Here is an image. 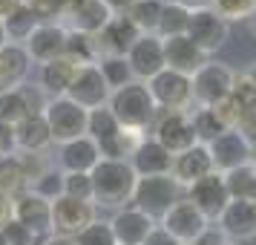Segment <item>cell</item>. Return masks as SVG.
<instances>
[{
    "label": "cell",
    "mask_w": 256,
    "mask_h": 245,
    "mask_svg": "<svg viewBox=\"0 0 256 245\" xmlns=\"http://www.w3.org/2000/svg\"><path fill=\"white\" fill-rule=\"evenodd\" d=\"M92 205L95 208H110L121 210L132 205V193H136V182L138 176L132 170L127 159H101L92 167Z\"/></svg>",
    "instance_id": "6da1fadb"
},
{
    "label": "cell",
    "mask_w": 256,
    "mask_h": 245,
    "mask_svg": "<svg viewBox=\"0 0 256 245\" xmlns=\"http://www.w3.org/2000/svg\"><path fill=\"white\" fill-rule=\"evenodd\" d=\"M86 136L98 144L101 159H127V162H130V156L136 153V147L144 141V133H141V130L121 127V121H118L106 107L90 113Z\"/></svg>",
    "instance_id": "7a4b0ae2"
},
{
    "label": "cell",
    "mask_w": 256,
    "mask_h": 245,
    "mask_svg": "<svg viewBox=\"0 0 256 245\" xmlns=\"http://www.w3.org/2000/svg\"><path fill=\"white\" fill-rule=\"evenodd\" d=\"M106 110L121 121V127L141 130V133H147V127H152V121L158 116V107L144 81H132L121 90H112Z\"/></svg>",
    "instance_id": "3957f363"
},
{
    "label": "cell",
    "mask_w": 256,
    "mask_h": 245,
    "mask_svg": "<svg viewBox=\"0 0 256 245\" xmlns=\"http://www.w3.org/2000/svg\"><path fill=\"white\" fill-rule=\"evenodd\" d=\"M178 199H184V187L176 182L170 173L164 176H138L136 182V193H132V205L147 213L152 222H162L167 210L173 208Z\"/></svg>",
    "instance_id": "277c9868"
},
{
    "label": "cell",
    "mask_w": 256,
    "mask_h": 245,
    "mask_svg": "<svg viewBox=\"0 0 256 245\" xmlns=\"http://www.w3.org/2000/svg\"><path fill=\"white\" fill-rule=\"evenodd\" d=\"M44 118L49 124V136H52V144H66V141H75L86 136V124H90V113L78 107L75 101H70L66 95L64 98H46L44 104Z\"/></svg>",
    "instance_id": "5b68a950"
},
{
    "label": "cell",
    "mask_w": 256,
    "mask_h": 245,
    "mask_svg": "<svg viewBox=\"0 0 256 245\" xmlns=\"http://www.w3.org/2000/svg\"><path fill=\"white\" fill-rule=\"evenodd\" d=\"M158 113H187L193 104V81L173 70H162L152 81H147Z\"/></svg>",
    "instance_id": "8992f818"
},
{
    "label": "cell",
    "mask_w": 256,
    "mask_h": 245,
    "mask_svg": "<svg viewBox=\"0 0 256 245\" xmlns=\"http://www.w3.org/2000/svg\"><path fill=\"white\" fill-rule=\"evenodd\" d=\"M190 81H193V104L196 107H216L219 101H224L230 95L236 72L228 64L208 61Z\"/></svg>",
    "instance_id": "52a82bcc"
},
{
    "label": "cell",
    "mask_w": 256,
    "mask_h": 245,
    "mask_svg": "<svg viewBox=\"0 0 256 245\" xmlns=\"http://www.w3.org/2000/svg\"><path fill=\"white\" fill-rule=\"evenodd\" d=\"M14 222L32 236V242L40 245L46 236H52V202L38 196L35 190L18 193L14 196Z\"/></svg>",
    "instance_id": "ba28073f"
},
{
    "label": "cell",
    "mask_w": 256,
    "mask_h": 245,
    "mask_svg": "<svg viewBox=\"0 0 256 245\" xmlns=\"http://www.w3.org/2000/svg\"><path fill=\"white\" fill-rule=\"evenodd\" d=\"M98 219V208L86 199L58 196L52 202V233L55 236H70L75 239L78 233Z\"/></svg>",
    "instance_id": "9c48e42d"
},
{
    "label": "cell",
    "mask_w": 256,
    "mask_h": 245,
    "mask_svg": "<svg viewBox=\"0 0 256 245\" xmlns=\"http://www.w3.org/2000/svg\"><path fill=\"white\" fill-rule=\"evenodd\" d=\"M187 38L196 44L204 55H216L224 44H228V38H230V24L219 18V15L213 12V9H193L190 12V26H187Z\"/></svg>",
    "instance_id": "30bf717a"
},
{
    "label": "cell",
    "mask_w": 256,
    "mask_h": 245,
    "mask_svg": "<svg viewBox=\"0 0 256 245\" xmlns=\"http://www.w3.org/2000/svg\"><path fill=\"white\" fill-rule=\"evenodd\" d=\"M152 139L170 156H178V153L190 150L193 144H198L190 113H158L152 121Z\"/></svg>",
    "instance_id": "8fae6325"
},
{
    "label": "cell",
    "mask_w": 256,
    "mask_h": 245,
    "mask_svg": "<svg viewBox=\"0 0 256 245\" xmlns=\"http://www.w3.org/2000/svg\"><path fill=\"white\" fill-rule=\"evenodd\" d=\"M208 150H210V159H213V170L216 173H228V170H236L242 164L256 162L254 144L244 139L236 127L224 130L219 139H213L208 144Z\"/></svg>",
    "instance_id": "7c38bea8"
},
{
    "label": "cell",
    "mask_w": 256,
    "mask_h": 245,
    "mask_svg": "<svg viewBox=\"0 0 256 245\" xmlns=\"http://www.w3.org/2000/svg\"><path fill=\"white\" fill-rule=\"evenodd\" d=\"M158 225H162L170 236H176L182 245H193L198 236L210 228V219L193 205V202L178 199L173 208L167 210V216H164Z\"/></svg>",
    "instance_id": "4fadbf2b"
},
{
    "label": "cell",
    "mask_w": 256,
    "mask_h": 245,
    "mask_svg": "<svg viewBox=\"0 0 256 245\" xmlns=\"http://www.w3.org/2000/svg\"><path fill=\"white\" fill-rule=\"evenodd\" d=\"M216 228L228 242H248L256 239V205L250 199H230L228 208L219 213Z\"/></svg>",
    "instance_id": "5bb4252c"
},
{
    "label": "cell",
    "mask_w": 256,
    "mask_h": 245,
    "mask_svg": "<svg viewBox=\"0 0 256 245\" xmlns=\"http://www.w3.org/2000/svg\"><path fill=\"white\" fill-rule=\"evenodd\" d=\"M110 95H112V90L106 87L98 64H92V67H81L75 72V81H72L66 98L84 107L86 113H92V110H101V107L110 104Z\"/></svg>",
    "instance_id": "9a60e30c"
},
{
    "label": "cell",
    "mask_w": 256,
    "mask_h": 245,
    "mask_svg": "<svg viewBox=\"0 0 256 245\" xmlns=\"http://www.w3.org/2000/svg\"><path fill=\"white\" fill-rule=\"evenodd\" d=\"M127 64L136 81H152L164 67V41L158 35H141L127 52Z\"/></svg>",
    "instance_id": "2e32d148"
},
{
    "label": "cell",
    "mask_w": 256,
    "mask_h": 245,
    "mask_svg": "<svg viewBox=\"0 0 256 245\" xmlns=\"http://www.w3.org/2000/svg\"><path fill=\"white\" fill-rule=\"evenodd\" d=\"M184 190H187L184 199L193 202L210 222L219 219V213L228 208V202H230V193H228V187H224V176L216 173V170L210 176H204V179H198L196 185L184 187Z\"/></svg>",
    "instance_id": "e0dca14e"
},
{
    "label": "cell",
    "mask_w": 256,
    "mask_h": 245,
    "mask_svg": "<svg viewBox=\"0 0 256 245\" xmlns=\"http://www.w3.org/2000/svg\"><path fill=\"white\" fill-rule=\"evenodd\" d=\"M141 38V32L132 26L127 15H112L110 24L95 35V47L101 58H127L130 47Z\"/></svg>",
    "instance_id": "ac0fdd59"
},
{
    "label": "cell",
    "mask_w": 256,
    "mask_h": 245,
    "mask_svg": "<svg viewBox=\"0 0 256 245\" xmlns=\"http://www.w3.org/2000/svg\"><path fill=\"white\" fill-rule=\"evenodd\" d=\"M66 35H70V29L64 24L44 21V24L29 35V41L24 44L26 52H29V58H32V64L40 67V64H49V61H55V58H64Z\"/></svg>",
    "instance_id": "d6986e66"
},
{
    "label": "cell",
    "mask_w": 256,
    "mask_h": 245,
    "mask_svg": "<svg viewBox=\"0 0 256 245\" xmlns=\"http://www.w3.org/2000/svg\"><path fill=\"white\" fill-rule=\"evenodd\" d=\"M208 61L210 58L187 35L167 38V41H164V67H167V70L182 72V75H187V78H193Z\"/></svg>",
    "instance_id": "ffe728a7"
},
{
    "label": "cell",
    "mask_w": 256,
    "mask_h": 245,
    "mask_svg": "<svg viewBox=\"0 0 256 245\" xmlns=\"http://www.w3.org/2000/svg\"><path fill=\"white\" fill-rule=\"evenodd\" d=\"M158 222H152L147 213H141L136 205H127V208H121L112 213V219H110V228H112V236H116L118 245H141L150 231L156 228Z\"/></svg>",
    "instance_id": "44dd1931"
},
{
    "label": "cell",
    "mask_w": 256,
    "mask_h": 245,
    "mask_svg": "<svg viewBox=\"0 0 256 245\" xmlns=\"http://www.w3.org/2000/svg\"><path fill=\"white\" fill-rule=\"evenodd\" d=\"M101 162V150L90 136L66 141L58 147V170L60 173H92V167Z\"/></svg>",
    "instance_id": "7402d4cb"
},
{
    "label": "cell",
    "mask_w": 256,
    "mask_h": 245,
    "mask_svg": "<svg viewBox=\"0 0 256 245\" xmlns=\"http://www.w3.org/2000/svg\"><path fill=\"white\" fill-rule=\"evenodd\" d=\"M210 173H213V159H210L208 144H193L190 150L173 156V170H170V176L182 187L196 185L198 179H204Z\"/></svg>",
    "instance_id": "603a6c76"
},
{
    "label": "cell",
    "mask_w": 256,
    "mask_h": 245,
    "mask_svg": "<svg viewBox=\"0 0 256 245\" xmlns=\"http://www.w3.org/2000/svg\"><path fill=\"white\" fill-rule=\"evenodd\" d=\"M14 133V147L18 153H46L52 147V136H49V124L44 113L35 110V113H29V116L12 127Z\"/></svg>",
    "instance_id": "cb8c5ba5"
},
{
    "label": "cell",
    "mask_w": 256,
    "mask_h": 245,
    "mask_svg": "<svg viewBox=\"0 0 256 245\" xmlns=\"http://www.w3.org/2000/svg\"><path fill=\"white\" fill-rule=\"evenodd\" d=\"M29 70H32V58L26 47L6 44L0 49V90H20L29 78Z\"/></svg>",
    "instance_id": "d4e9b609"
},
{
    "label": "cell",
    "mask_w": 256,
    "mask_h": 245,
    "mask_svg": "<svg viewBox=\"0 0 256 245\" xmlns=\"http://www.w3.org/2000/svg\"><path fill=\"white\" fill-rule=\"evenodd\" d=\"M78 70L81 67H75L70 58H55V61H49V64H40L38 67V87L49 98H64V95L70 93Z\"/></svg>",
    "instance_id": "484cf974"
},
{
    "label": "cell",
    "mask_w": 256,
    "mask_h": 245,
    "mask_svg": "<svg viewBox=\"0 0 256 245\" xmlns=\"http://www.w3.org/2000/svg\"><path fill=\"white\" fill-rule=\"evenodd\" d=\"M130 164H132L136 176H164V173L173 170V156L164 150L156 139H147L144 136V141L130 156Z\"/></svg>",
    "instance_id": "4316f807"
},
{
    "label": "cell",
    "mask_w": 256,
    "mask_h": 245,
    "mask_svg": "<svg viewBox=\"0 0 256 245\" xmlns=\"http://www.w3.org/2000/svg\"><path fill=\"white\" fill-rule=\"evenodd\" d=\"M110 18H112V12H110V6H106L104 0H84L81 6L66 18L64 26L72 29V32H84V35L95 38L106 24H110Z\"/></svg>",
    "instance_id": "83f0119b"
},
{
    "label": "cell",
    "mask_w": 256,
    "mask_h": 245,
    "mask_svg": "<svg viewBox=\"0 0 256 245\" xmlns=\"http://www.w3.org/2000/svg\"><path fill=\"white\" fill-rule=\"evenodd\" d=\"M29 113H35V107H32V98L24 87L20 90H0V124L18 127Z\"/></svg>",
    "instance_id": "f1b7e54d"
},
{
    "label": "cell",
    "mask_w": 256,
    "mask_h": 245,
    "mask_svg": "<svg viewBox=\"0 0 256 245\" xmlns=\"http://www.w3.org/2000/svg\"><path fill=\"white\" fill-rule=\"evenodd\" d=\"M162 12H164V0H136L124 15L132 21V26L138 29L141 35H156Z\"/></svg>",
    "instance_id": "f546056e"
},
{
    "label": "cell",
    "mask_w": 256,
    "mask_h": 245,
    "mask_svg": "<svg viewBox=\"0 0 256 245\" xmlns=\"http://www.w3.org/2000/svg\"><path fill=\"white\" fill-rule=\"evenodd\" d=\"M40 24H44V21H40V18H38V15L24 3L18 12H12L6 21H3L6 41H9V44H20V47H24L26 41H29V35H32V32H35Z\"/></svg>",
    "instance_id": "4dcf8cb0"
},
{
    "label": "cell",
    "mask_w": 256,
    "mask_h": 245,
    "mask_svg": "<svg viewBox=\"0 0 256 245\" xmlns=\"http://www.w3.org/2000/svg\"><path fill=\"white\" fill-rule=\"evenodd\" d=\"M187 26H190V9L182 6V3H173V0H164V12H162L156 35L162 41L178 38V35H187Z\"/></svg>",
    "instance_id": "1f68e13d"
},
{
    "label": "cell",
    "mask_w": 256,
    "mask_h": 245,
    "mask_svg": "<svg viewBox=\"0 0 256 245\" xmlns=\"http://www.w3.org/2000/svg\"><path fill=\"white\" fill-rule=\"evenodd\" d=\"M64 58H70L75 67H92L101 61L98 47H95L92 35H84V32H72L66 35V49H64Z\"/></svg>",
    "instance_id": "d6a6232c"
},
{
    "label": "cell",
    "mask_w": 256,
    "mask_h": 245,
    "mask_svg": "<svg viewBox=\"0 0 256 245\" xmlns=\"http://www.w3.org/2000/svg\"><path fill=\"white\" fill-rule=\"evenodd\" d=\"M190 121H193V133H196V141L198 144H210L213 139H219L222 133H224V124H222V118L216 116V110L213 107H198L190 113Z\"/></svg>",
    "instance_id": "836d02e7"
},
{
    "label": "cell",
    "mask_w": 256,
    "mask_h": 245,
    "mask_svg": "<svg viewBox=\"0 0 256 245\" xmlns=\"http://www.w3.org/2000/svg\"><path fill=\"white\" fill-rule=\"evenodd\" d=\"M24 190H29V179H26L20 162H18V153L9 156V159H0V193L14 199Z\"/></svg>",
    "instance_id": "e575fe53"
},
{
    "label": "cell",
    "mask_w": 256,
    "mask_h": 245,
    "mask_svg": "<svg viewBox=\"0 0 256 245\" xmlns=\"http://www.w3.org/2000/svg\"><path fill=\"white\" fill-rule=\"evenodd\" d=\"M84 0H26V6L40 18V21H55V24H66Z\"/></svg>",
    "instance_id": "d590c367"
},
{
    "label": "cell",
    "mask_w": 256,
    "mask_h": 245,
    "mask_svg": "<svg viewBox=\"0 0 256 245\" xmlns=\"http://www.w3.org/2000/svg\"><path fill=\"white\" fill-rule=\"evenodd\" d=\"M224 176V187L230 199H250V190H254V182H256V162L250 164H242L236 170H228Z\"/></svg>",
    "instance_id": "8d00e7d4"
},
{
    "label": "cell",
    "mask_w": 256,
    "mask_h": 245,
    "mask_svg": "<svg viewBox=\"0 0 256 245\" xmlns=\"http://www.w3.org/2000/svg\"><path fill=\"white\" fill-rule=\"evenodd\" d=\"M98 70H101V75H104V81L110 90H121V87H127V84L136 81L127 58H101L98 61Z\"/></svg>",
    "instance_id": "74e56055"
},
{
    "label": "cell",
    "mask_w": 256,
    "mask_h": 245,
    "mask_svg": "<svg viewBox=\"0 0 256 245\" xmlns=\"http://www.w3.org/2000/svg\"><path fill=\"white\" fill-rule=\"evenodd\" d=\"M210 9L219 18H224L228 24H233V21H250V15L256 9V0H213Z\"/></svg>",
    "instance_id": "f35d334b"
},
{
    "label": "cell",
    "mask_w": 256,
    "mask_h": 245,
    "mask_svg": "<svg viewBox=\"0 0 256 245\" xmlns=\"http://www.w3.org/2000/svg\"><path fill=\"white\" fill-rule=\"evenodd\" d=\"M29 190H35L38 196H44L46 202H55L58 196H64V173L55 170V167H49L46 173L40 176L38 182L29 185Z\"/></svg>",
    "instance_id": "ab89813d"
},
{
    "label": "cell",
    "mask_w": 256,
    "mask_h": 245,
    "mask_svg": "<svg viewBox=\"0 0 256 245\" xmlns=\"http://www.w3.org/2000/svg\"><path fill=\"white\" fill-rule=\"evenodd\" d=\"M75 245H118V242H116V236H112L110 222L95 219L92 225H86V228L75 236Z\"/></svg>",
    "instance_id": "60d3db41"
},
{
    "label": "cell",
    "mask_w": 256,
    "mask_h": 245,
    "mask_svg": "<svg viewBox=\"0 0 256 245\" xmlns=\"http://www.w3.org/2000/svg\"><path fill=\"white\" fill-rule=\"evenodd\" d=\"M64 196L92 202V179H90V173H64Z\"/></svg>",
    "instance_id": "b9f144b4"
},
{
    "label": "cell",
    "mask_w": 256,
    "mask_h": 245,
    "mask_svg": "<svg viewBox=\"0 0 256 245\" xmlns=\"http://www.w3.org/2000/svg\"><path fill=\"white\" fill-rule=\"evenodd\" d=\"M230 98L236 101V107L239 110H250V107H256V87L250 81H248V75H236V81H233V90H230Z\"/></svg>",
    "instance_id": "7bdbcfd3"
},
{
    "label": "cell",
    "mask_w": 256,
    "mask_h": 245,
    "mask_svg": "<svg viewBox=\"0 0 256 245\" xmlns=\"http://www.w3.org/2000/svg\"><path fill=\"white\" fill-rule=\"evenodd\" d=\"M18 162H20V167H24L29 185H32V182H38V179H40V176L52 167V164L46 162V156H44V153H18Z\"/></svg>",
    "instance_id": "ee69618b"
},
{
    "label": "cell",
    "mask_w": 256,
    "mask_h": 245,
    "mask_svg": "<svg viewBox=\"0 0 256 245\" xmlns=\"http://www.w3.org/2000/svg\"><path fill=\"white\" fill-rule=\"evenodd\" d=\"M236 130H239L250 144H254V150H256V107L244 110L242 118H239V124H236Z\"/></svg>",
    "instance_id": "f6af8a7d"
},
{
    "label": "cell",
    "mask_w": 256,
    "mask_h": 245,
    "mask_svg": "<svg viewBox=\"0 0 256 245\" xmlns=\"http://www.w3.org/2000/svg\"><path fill=\"white\" fill-rule=\"evenodd\" d=\"M18 147H14V133L12 127H6V124H0V159H9L14 156Z\"/></svg>",
    "instance_id": "bcb514c9"
},
{
    "label": "cell",
    "mask_w": 256,
    "mask_h": 245,
    "mask_svg": "<svg viewBox=\"0 0 256 245\" xmlns=\"http://www.w3.org/2000/svg\"><path fill=\"white\" fill-rule=\"evenodd\" d=\"M14 222V199L0 193V231H6Z\"/></svg>",
    "instance_id": "7dc6e473"
},
{
    "label": "cell",
    "mask_w": 256,
    "mask_h": 245,
    "mask_svg": "<svg viewBox=\"0 0 256 245\" xmlns=\"http://www.w3.org/2000/svg\"><path fill=\"white\" fill-rule=\"evenodd\" d=\"M141 245H182V242H178L176 236H170V233L164 231L162 225H156V228L150 231V236H147Z\"/></svg>",
    "instance_id": "c3c4849f"
},
{
    "label": "cell",
    "mask_w": 256,
    "mask_h": 245,
    "mask_svg": "<svg viewBox=\"0 0 256 245\" xmlns=\"http://www.w3.org/2000/svg\"><path fill=\"white\" fill-rule=\"evenodd\" d=\"M222 242H228V239L222 236V231H219V228H213V225H210L208 231L202 233V236H198V239H196L193 245H222Z\"/></svg>",
    "instance_id": "681fc988"
},
{
    "label": "cell",
    "mask_w": 256,
    "mask_h": 245,
    "mask_svg": "<svg viewBox=\"0 0 256 245\" xmlns=\"http://www.w3.org/2000/svg\"><path fill=\"white\" fill-rule=\"evenodd\" d=\"M26 0H0V21H6L12 12H18Z\"/></svg>",
    "instance_id": "f907efd6"
},
{
    "label": "cell",
    "mask_w": 256,
    "mask_h": 245,
    "mask_svg": "<svg viewBox=\"0 0 256 245\" xmlns=\"http://www.w3.org/2000/svg\"><path fill=\"white\" fill-rule=\"evenodd\" d=\"M104 3L110 6V12H112V15H124L136 0H104Z\"/></svg>",
    "instance_id": "816d5d0a"
},
{
    "label": "cell",
    "mask_w": 256,
    "mask_h": 245,
    "mask_svg": "<svg viewBox=\"0 0 256 245\" xmlns=\"http://www.w3.org/2000/svg\"><path fill=\"white\" fill-rule=\"evenodd\" d=\"M173 3H182V6H187V9L193 12V9H208L213 0H173Z\"/></svg>",
    "instance_id": "f5cc1de1"
},
{
    "label": "cell",
    "mask_w": 256,
    "mask_h": 245,
    "mask_svg": "<svg viewBox=\"0 0 256 245\" xmlns=\"http://www.w3.org/2000/svg\"><path fill=\"white\" fill-rule=\"evenodd\" d=\"M40 245H75V239H70V236H55V233H52V236H46Z\"/></svg>",
    "instance_id": "db71d44e"
},
{
    "label": "cell",
    "mask_w": 256,
    "mask_h": 245,
    "mask_svg": "<svg viewBox=\"0 0 256 245\" xmlns=\"http://www.w3.org/2000/svg\"><path fill=\"white\" fill-rule=\"evenodd\" d=\"M244 75H248V81H250V84L256 87V61L250 64V67H248V72H244Z\"/></svg>",
    "instance_id": "11a10c76"
},
{
    "label": "cell",
    "mask_w": 256,
    "mask_h": 245,
    "mask_svg": "<svg viewBox=\"0 0 256 245\" xmlns=\"http://www.w3.org/2000/svg\"><path fill=\"white\" fill-rule=\"evenodd\" d=\"M6 44H9V41H6V29H3V21H0V49L6 47Z\"/></svg>",
    "instance_id": "9f6ffc18"
},
{
    "label": "cell",
    "mask_w": 256,
    "mask_h": 245,
    "mask_svg": "<svg viewBox=\"0 0 256 245\" xmlns=\"http://www.w3.org/2000/svg\"><path fill=\"white\" fill-rule=\"evenodd\" d=\"M250 32H254V38H256V9H254V15H250Z\"/></svg>",
    "instance_id": "6f0895ef"
},
{
    "label": "cell",
    "mask_w": 256,
    "mask_h": 245,
    "mask_svg": "<svg viewBox=\"0 0 256 245\" xmlns=\"http://www.w3.org/2000/svg\"><path fill=\"white\" fill-rule=\"evenodd\" d=\"M0 245H9V236H6L3 231H0Z\"/></svg>",
    "instance_id": "680465c9"
},
{
    "label": "cell",
    "mask_w": 256,
    "mask_h": 245,
    "mask_svg": "<svg viewBox=\"0 0 256 245\" xmlns=\"http://www.w3.org/2000/svg\"><path fill=\"white\" fill-rule=\"evenodd\" d=\"M250 202L256 205V182H254V190H250Z\"/></svg>",
    "instance_id": "91938a15"
},
{
    "label": "cell",
    "mask_w": 256,
    "mask_h": 245,
    "mask_svg": "<svg viewBox=\"0 0 256 245\" xmlns=\"http://www.w3.org/2000/svg\"><path fill=\"white\" fill-rule=\"evenodd\" d=\"M9 245H32V242H9Z\"/></svg>",
    "instance_id": "94428289"
},
{
    "label": "cell",
    "mask_w": 256,
    "mask_h": 245,
    "mask_svg": "<svg viewBox=\"0 0 256 245\" xmlns=\"http://www.w3.org/2000/svg\"><path fill=\"white\" fill-rule=\"evenodd\" d=\"M222 245H239V242H222Z\"/></svg>",
    "instance_id": "6125c7cd"
}]
</instances>
